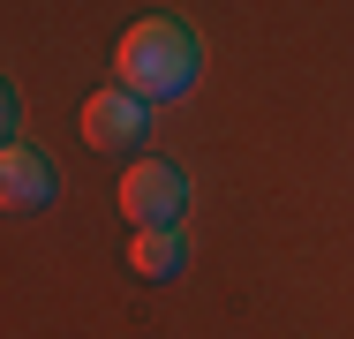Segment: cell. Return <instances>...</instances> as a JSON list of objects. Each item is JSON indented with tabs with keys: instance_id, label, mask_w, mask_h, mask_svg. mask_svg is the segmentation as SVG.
Masks as SVG:
<instances>
[{
	"instance_id": "1",
	"label": "cell",
	"mask_w": 354,
	"mask_h": 339,
	"mask_svg": "<svg viewBox=\"0 0 354 339\" xmlns=\"http://www.w3.org/2000/svg\"><path fill=\"white\" fill-rule=\"evenodd\" d=\"M204 75V38L181 23V15H143L121 30L113 46V83L136 91L143 106H166V98H189Z\"/></svg>"
},
{
	"instance_id": "2",
	"label": "cell",
	"mask_w": 354,
	"mask_h": 339,
	"mask_svg": "<svg viewBox=\"0 0 354 339\" xmlns=\"http://www.w3.org/2000/svg\"><path fill=\"white\" fill-rule=\"evenodd\" d=\"M121 219L129 226H181L189 219V174L174 166V158H136L129 174H121Z\"/></svg>"
},
{
	"instance_id": "3",
	"label": "cell",
	"mask_w": 354,
	"mask_h": 339,
	"mask_svg": "<svg viewBox=\"0 0 354 339\" xmlns=\"http://www.w3.org/2000/svg\"><path fill=\"white\" fill-rule=\"evenodd\" d=\"M75 129H83V143H91V151H106V158H129V151H143V136H151V106H143L136 91L106 83V91H91V98H83Z\"/></svg>"
},
{
	"instance_id": "4",
	"label": "cell",
	"mask_w": 354,
	"mask_h": 339,
	"mask_svg": "<svg viewBox=\"0 0 354 339\" xmlns=\"http://www.w3.org/2000/svg\"><path fill=\"white\" fill-rule=\"evenodd\" d=\"M61 196V174L46 151L30 143H0V211H38V203Z\"/></svg>"
},
{
	"instance_id": "5",
	"label": "cell",
	"mask_w": 354,
	"mask_h": 339,
	"mask_svg": "<svg viewBox=\"0 0 354 339\" xmlns=\"http://www.w3.org/2000/svg\"><path fill=\"white\" fill-rule=\"evenodd\" d=\"M129 264H136V279H151V286L181 279V271H189V234H181V226H143L136 241H129Z\"/></svg>"
},
{
	"instance_id": "6",
	"label": "cell",
	"mask_w": 354,
	"mask_h": 339,
	"mask_svg": "<svg viewBox=\"0 0 354 339\" xmlns=\"http://www.w3.org/2000/svg\"><path fill=\"white\" fill-rule=\"evenodd\" d=\"M0 143H15V83L0 75Z\"/></svg>"
}]
</instances>
